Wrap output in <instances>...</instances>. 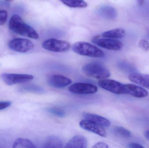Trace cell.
<instances>
[{"label": "cell", "mask_w": 149, "mask_h": 148, "mask_svg": "<svg viewBox=\"0 0 149 148\" xmlns=\"http://www.w3.org/2000/svg\"><path fill=\"white\" fill-rule=\"evenodd\" d=\"M139 46L141 48L145 51L149 50V43L148 42L145 40H141L139 42Z\"/></svg>", "instance_id": "484cf974"}, {"label": "cell", "mask_w": 149, "mask_h": 148, "mask_svg": "<svg viewBox=\"0 0 149 148\" xmlns=\"http://www.w3.org/2000/svg\"><path fill=\"white\" fill-rule=\"evenodd\" d=\"M82 116L85 120H88L103 127H109L111 124V123L108 119L100 116L90 113H84L82 114Z\"/></svg>", "instance_id": "5bb4252c"}, {"label": "cell", "mask_w": 149, "mask_h": 148, "mask_svg": "<svg viewBox=\"0 0 149 148\" xmlns=\"http://www.w3.org/2000/svg\"><path fill=\"white\" fill-rule=\"evenodd\" d=\"M98 84L107 91L116 94H127L126 84L115 80L104 79L100 80Z\"/></svg>", "instance_id": "277c9868"}, {"label": "cell", "mask_w": 149, "mask_h": 148, "mask_svg": "<svg viewBox=\"0 0 149 148\" xmlns=\"http://www.w3.org/2000/svg\"><path fill=\"white\" fill-rule=\"evenodd\" d=\"M11 102L10 101L0 102V110L5 109L11 105Z\"/></svg>", "instance_id": "4316f807"}, {"label": "cell", "mask_w": 149, "mask_h": 148, "mask_svg": "<svg viewBox=\"0 0 149 148\" xmlns=\"http://www.w3.org/2000/svg\"><path fill=\"white\" fill-rule=\"evenodd\" d=\"M88 142L86 139L81 135H76L72 137L66 144V148H86Z\"/></svg>", "instance_id": "9a60e30c"}, {"label": "cell", "mask_w": 149, "mask_h": 148, "mask_svg": "<svg viewBox=\"0 0 149 148\" xmlns=\"http://www.w3.org/2000/svg\"><path fill=\"white\" fill-rule=\"evenodd\" d=\"M9 47L13 51L19 53H26L34 47L33 43L27 39L16 38L9 42Z\"/></svg>", "instance_id": "ba28073f"}, {"label": "cell", "mask_w": 149, "mask_h": 148, "mask_svg": "<svg viewBox=\"0 0 149 148\" xmlns=\"http://www.w3.org/2000/svg\"><path fill=\"white\" fill-rule=\"evenodd\" d=\"M48 112L59 117H64L65 116V112L63 109L58 108H51L48 110Z\"/></svg>", "instance_id": "cb8c5ba5"}, {"label": "cell", "mask_w": 149, "mask_h": 148, "mask_svg": "<svg viewBox=\"0 0 149 148\" xmlns=\"http://www.w3.org/2000/svg\"><path fill=\"white\" fill-rule=\"evenodd\" d=\"M92 41L98 46L109 50L117 51L120 50L123 47L122 43L116 39L101 38L96 36L93 38Z\"/></svg>", "instance_id": "52a82bcc"}, {"label": "cell", "mask_w": 149, "mask_h": 148, "mask_svg": "<svg viewBox=\"0 0 149 148\" xmlns=\"http://www.w3.org/2000/svg\"><path fill=\"white\" fill-rule=\"evenodd\" d=\"M21 91H26V92H41L42 89L38 86L35 85H26L21 87Z\"/></svg>", "instance_id": "603a6c76"}, {"label": "cell", "mask_w": 149, "mask_h": 148, "mask_svg": "<svg viewBox=\"0 0 149 148\" xmlns=\"http://www.w3.org/2000/svg\"><path fill=\"white\" fill-rule=\"evenodd\" d=\"M1 78L5 84L11 86L30 81L34 79V76L27 74L3 73L1 75Z\"/></svg>", "instance_id": "8992f818"}, {"label": "cell", "mask_w": 149, "mask_h": 148, "mask_svg": "<svg viewBox=\"0 0 149 148\" xmlns=\"http://www.w3.org/2000/svg\"><path fill=\"white\" fill-rule=\"evenodd\" d=\"M0 65H1V64H0Z\"/></svg>", "instance_id": "d6a6232c"}, {"label": "cell", "mask_w": 149, "mask_h": 148, "mask_svg": "<svg viewBox=\"0 0 149 148\" xmlns=\"http://www.w3.org/2000/svg\"><path fill=\"white\" fill-rule=\"evenodd\" d=\"M128 147L130 148H144L143 145L136 142H131L128 145Z\"/></svg>", "instance_id": "f1b7e54d"}, {"label": "cell", "mask_w": 149, "mask_h": 148, "mask_svg": "<svg viewBox=\"0 0 149 148\" xmlns=\"http://www.w3.org/2000/svg\"><path fill=\"white\" fill-rule=\"evenodd\" d=\"M120 67L122 70L127 73L131 74L138 72L137 69L134 65L127 62L121 63Z\"/></svg>", "instance_id": "7402d4cb"}, {"label": "cell", "mask_w": 149, "mask_h": 148, "mask_svg": "<svg viewBox=\"0 0 149 148\" xmlns=\"http://www.w3.org/2000/svg\"><path fill=\"white\" fill-rule=\"evenodd\" d=\"M92 147L93 148H109V146L105 142H99L94 144Z\"/></svg>", "instance_id": "83f0119b"}, {"label": "cell", "mask_w": 149, "mask_h": 148, "mask_svg": "<svg viewBox=\"0 0 149 148\" xmlns=\"http://www.w3.org/2000/svg\"><path fill=\"white\" fill-rule=\"evenodd\" d=\"M74 53L80 55L94 58H102L105 56L104 52L99 48L86 42H78L72 46Z\"/></svg>", "instance_id": "3957f363"}, {"label": "cell", "mask_w": 149, "mask_h": 148, "mask_svg": "<svg viewBox=\"0 0 149 148\" xmlns=\"http://www.w3.org/2000/svg\"><path fill=\"white\" fill-rule=\"evenodd\" d=\"M128 78L132 82L149 89V74L136 72L130 74Z\"/></svg>", "instance_id": "7c38bea8"}, {"label": "cell", "mask_w": 149, "mask_h": 148, "mask_svg": "<svg viewBox=\"0 0 149 148\" xmlns=\"http://www.w3.org/2000/svg\"><path fill=\"white\" fill-rule=\"evenodd\" d=\"M144 136L147 140H149V130H147L144 133Z\"/></svg>", "instance_id": "f546056e"}, {"label": "cell", "mask_w": 149, "mask_h": 148, "mask_svg": "<svg viewBox=\"0 0 149 148\" xmlns=\"http://www.w3.org/2000/svg\"><path fill=\"white\" fill-rule=\"evenodd\" d=\"M9 28L11 31L17 34L36 40L39 39V34L37 31L24 22L17 15H14L11 17L9 22Z\"/></svg>", "instance_id": "6da1fadb"}, {"label": "cell", "mask_w": 149, "mask_h": 148, "mask_svg": "<svg viewBox=\"0 0 149 148\" xmlns=\"http://www.w3.org/2000/svg\"><path fill=\"white\" fill-rule=\"evenodd\" d=\"M126 35V32L123 29L116 28L104 32L102 34V36L104 38L120 39L124 37Z\"/></svg>", "instance_id": "e0dca14e"}, {"label": "cell", "mask_w": 149, "mask_h": 148, "mask_svg": "<svg viewBox=\"0 0 149 148\" xmlns=\"http://www.w3.org/2000/svg\"><path fill=\"white\" fill-rule=\"evenodd\" d=\"M47 83L51 87L57 88L65 87L70 85L72 81L70 78L60 74H53L47 78Z\"/></svg>", "instance_id": "30bf717a"}, {"label": "cell", "mask_w": 149, "mask_h": 148, "mask_svg": "<svg viewBox=\"0 0 149 148\" xmlns=\"http://www.w3.org/2000/svg\"><path fill=\"white\" fill-rule=\"evenodd\" d=\"M14 148H35V144L30 140L23 138H17L13 143Z\"/></svg>", "instance_id": "d6986e66"}, {"label": "cell", "mask_w": 149, "mask_h": 148, "mask_svg": "<svg viewBox=\"0 0 149 148\" xmlns=\"http://www.w3.org/2000/svg\"><path fill=\"white\" fill-rule=\"evenodd\" d=\"M127 94L136 98H143L148 95V92L141 86L136 84L129 83L126 84Z\"/></svg>", "instance_id": "4fadbf2b"}, {"label": "cell", "mask_w": 149, "mask_h": 148, "mask_svg": "<svg viewBox=\"0 0 149 148\" xmlns=\"http://www.w3.org/2000/svg\"><path fill=\"white\" fill-rule=\"evenodd\" d=\"M82 73L87 76L96 79H107L110 76L109 70L99 63L93 62L85 64L81 68Z\"/></svg>", "instance_id": "7a4b0ae2"}, {"label": "cell", "mask_w": 149, "mask_h": 148, "mask_svg": "<svg viewBox=\"0 0 149 148\" xmlns=\"http://www.w3.org/2000/svg\"><path fill=\"white\" fill-rule=\"evenodd\" d=\"M44 148H63V142L62 140L56 136H49L47 137L44 144Z\"/></svg>", "instance_id": "ac0fdd59"}, {"label": "cell", "mask_w": 149, "mask_h": 148, "mask_svg": "<svg viewBox=\"0 0 149 148\" xmlns=\"http://www.w3.org/2000/svg\"><path fill=\"white\" fill-rule=\"evenodd\" d=\"M138 4L140 6H142L144 3V0H137Z\"/></svg>", "instance_id": "4dcf8cb0"}, {"label": "cell", "mask_w": 149, "mask_h": 148, "mask_svg": "<svg viewBox=\"0 0 149 148\" xmlns=\"http://www.w3.org/2000/svg\"><path fill=\"white\" fill-rule=\"evenodd\" d=\"M98 12L101 17L107 20H113L117 16L116 10L111 6H102L99 9Z\"/></svg>", "instance_id": "2e32d148"}, {"label": "cell", "mask_w": 149, "mask_h": 148, "mask_svg": "<svg viewBox=\"0 0 149 148\" xmlns=\"http://www.w3.org/2000/svg\"><path fill=\"white\" fill-rule=\"evenodd\" d=\"M98 87L92 83H76L69 87L71 93L76 94H91L98 91Z\"/></svg>", "instance_id": "9c48e42d"}, {"label": "cell", "mask_w": 149, "mask_h": 148, "mask_svg": "<svg viewBox=\"0 0 149 148\" xmlns=\"http://www.w3.org/2000/svg\"><path fill=\"white\" fill-rule=\"evenodd\" d=\"M42 46L46 50L59 53L67 52L71 47L70 44L68 42L53 38L45 41L43 42Z\"/></svg>", "instance_id": "5b68a950"}, {"label": "cell", "mask_w": 149, "mask_h": 148, "mask_svg": "<svg viewBox=\"0 0 149 148\" xmlns=\"http://www.w3.org/2000/svg\"><path fill=\"white\" fill-rule=\"evenodd\" d=\"M114 131L116 135L123 138H128L131 136V132L123 127H116L114 129Z\"/></svg>", "instance_id": "44dd1931"}, {"label": "cell", "mask_w": 149, "mask_h": 148, "mask_svg": "<svg viewBox=\"0 0 149 148\" xmlns=\"http://www.w3.org/2000/svg\"><path fill=\"white\" fill-rule=\"evenodd\" d=\"M6 1H12V0H6Z\"/></svg>", "instance_id": "1f68e13d"}, {"label": "cell", "mask_w": 149, "mask_h": 148, "mask_svg": "<svg viewBox=\"0 0 149 148\" xmlns=\"http://www.w3.org/2000/svg\"><path fill=\"white\" fill-rule=\"evenodd\" d=\"M8 12L5 10H0V25H3L7 21Z\"/></svg>", "instance_id": "d4e9b609"}, {"label": "cell", "mask_w": 149, "mask_h": 148, "mask_svg": "<svg viewBox=\"0 0 149 148\" xmlns=\"http://www.w3.org/2000/svg\"><path fill=\"white\" fill-rule=\"evenodd\" d=\"M65 5L72 8H85L88 4L84 0H60Z\"/></svg>", "instance_id": "ffe728a7"}, {"label": "cell", "mask_w": 149, "mask_h": 148, "mask_svg": "<svg viewBox=\"0 0 149 148\" xmlns=\"http://www.w3.org/2000/svg\"><path fill=\"white\" fill-rule=\"evenodd\" d=\"M81 128L89 132L94 133L102 137L107 136V133L103 127L88 120H83L79 123Z\"/></svg>", "instance_id": "8fae6325"}]
</instances>
